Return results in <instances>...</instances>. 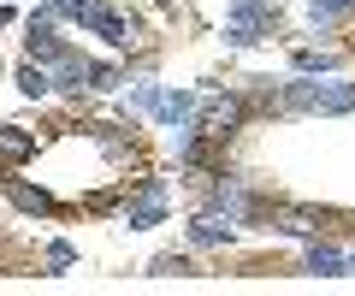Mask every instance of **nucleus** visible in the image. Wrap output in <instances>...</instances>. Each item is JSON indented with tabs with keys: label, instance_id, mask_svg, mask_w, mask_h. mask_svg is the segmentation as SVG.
<instances>
[{
	"label": "nucleus",
	"instance_id": "nucleus-9",
	"mask_svg": "<svg viewBox=\"0 0 355 296\" xmlns=\"http://www.w3.org/2000/svg\"><path fill=\"white\" fill-rule=\"evenodd\" d=\"M160 219H166V202H160V178H142V195L130 202V225L142 232V225H160Z\"/></svg>",
	"mask_w": 355,
	"mask_h": 296
},
{
	"label": "nucleus",
	"instance_id": "nucleus-3",
	"mask_svg": "<svg viewBox=\"0 0 355 296\" xmlns=\"http://www.w3.org/2000/svg\"><path fill=\"white\" fill-rule=\"evenodd\" d=\"M272 24H279V18L266 12L261 0H231V24H225V42H231V48H254L261 36H272Z\"/></svg>",
	"mask_w": 355,
	"mask_h": 296
},
{
	"label": "nucleus",
	"instance_id": "nucleus-15",
	"mask_svg": "<svg viewBox=\"0 0 355 296\" xmlns=\"http://www.w3.org/2000/svg\"><path fill=\"white\" fill-rule=\"evenodd\" d=\"M331 65H338V53H314V48L296 53V71H302V78H314V71H331Z\"/></svg>",
	"mask_w": 355,
	"mask_h": 296
},
{
	"label": "nucleus",
	"instance_id": "nucleus-10",
	"mask_svg": "<svg viewBox=\"0 0 355 296\" xmlns=\"http://www.w3.org/2000/svg\"><path fill=\"white\" fill-rule=\"evenodd\" d=\"M308 272H320V279H338V272H349V255H343L338 243H308Z\"/></svg>",
	"mask_w": 355,
	"mask_h": 296
},
{
	"label": "nucleus",
	"instance_id": "nucleus-19",
	"mask_svg": "<svg viewBox=\"0 0 355 296\" xmlns=\"http://www.w3.org/2000/svg\"><path fill=\"white\" fill-rule=\"evenodd\" d=\"M6 24H12V6H0V30H6Z\"/></svg>",
	"mask_w": 355,
	"mask_h": 296
},
{
	"label": "nucleus",
	"instance_id": "nucleus-14",
	"mask_svg": "<svg viewBox=\"0 0 355 296\" xmlns=\"http://www.w3.org/2000/svg\"><path fill=\"white\" fill-rule=\"evenodd\" d=\"M308 12H314V24H338V18L355 12V0H314Z\"/></svg>",
	"mask_w": 355,
	"mask_h": 296
},
{
	"label": "nucleus",
	"instance_id": "nucleus-11",
	"mask_svg": "<svg viewBox=\"0 0 355 296\" xmlns=\"http://www.w3.org/2000/svg\"><path fill=\"white\" fill-rule=\"evenodd\" d=\"M320 225H326V214H314V207H279V232L291 237H314Z\"/></svg>",
	"mask_w": 355,
	"mask_h": 296
},
{
	"label": "nucleus",
	"instance_id": "nucleus-4",
	"mask_svg": "<svg viewBox=\"0 0 355 296\" xmlns=\"http://www.w3.org/2000/svg\"><path fill=\"white\" fill-rule=\"evenodd\" d=\"M24 48H30V60H36V65H53L60 53H71V48H65V36L53 30V6H36V12H30Z\"/></svg>",
	"mask_w": 355,
	"mask_h": 296
},
{
	"label": "nucleus",
	"instance_id": "nucleus-20",
	"mask_svg": "<svg viewBox=\"0 0 355 296\" xmlns=\"http://www.w3.org/2000/svg\"><path fill=\"white\" fill-rule=\"evenodd\" d=\"M349 36H355V24H349ZM349 48H355V42H349Z\"/></svg>",
	"mask_w": 355,
	"mask_h": 296
},
{
	"label": "nucleus",
	"instance_id": "nucleus-12",
	"mask_svg": "<svg viewBox=\"0 0 355 296\" xmlns=\"http://www.w3.org/2000/svg\"><path fill=\"white\" fill-rule=\"evenodd\" d=\"M18 89H24L30 101H42V95L53 89V78H48V65H36V60H24V65H18Z\"/></svg>",
	"mask_w": 355,
	"mask_h": 296
},
{
	"label": "nucleus",
	"instance_id": "nucleus-1",
	"mask_svg": "<svg viewBox=\"0 0 355 296\" xmlns=\"http://www.w3.org/2000/svg\"><path fill=\"white\" fill-rule=\"evenodd\" d=\"M284 107H302V113H355V83H291Z\"/></svg>",
	"mask_w": 355,
	"mask_h": 296
},
{
	"label": "nucleus",
	"instance_id": "nucleus-5",
	"mask_svg": "<svg viewBox=\"0 0 355 296\" xmlns=\"http://www.w3.org/2000/svg\"><path fill=\"white\" fill-rule=\"evenodd\" d=\"M48 148V130H24V125H0V166H18V160H36Z\"/></svg>",
	"mask_w": 355,
	"mask_h": 296
},
{
	"label": "nucleus",
	"instance_id": "nucleus-17",
	"mask_svg": "<svg viewBox=\"0 0 355 296\" xmlns=\"http://www.w3.org/2000/svg\"><path fill=\"white\" fill-rule=\"evenodd\" d=\"M71 261H77V249H71V243H48L42 267H48V272H60V267H71Z\"/></svg>",
	"mask_w": 355,
	"mask_h": 296
},
{
	"label": "nucleus",
	"instance_id": "nucleus-16",
	"mask_svg": "<svg viewBox=\"0 0 355 296\" xmlns=\"http://www.w3.org/2000/svg\"><path fill=\"white\" fill-rule=\"evenodd\" d=\"M119 83H125L119 65H89V89H119Z\"/></svg>",
	"mask_w": 355,
	"mask_h": 296
},
{
	"label": "nucleus",
	"instance_id": "nucleus-8",
	"mask_svg": "<svg viewBox=\"0 0 355 296\" xmlns=\"http://www.w3.org/2000/svg\"><path fill=\"white\" fill-rule=\"evenodd\" d=\"M0 190L12 195V207H24V214H60V202H53L42 184H24V178H0Z\"/></svg>",
	"mask_w": 355,
	"mask_h": 296
},
{
	"label": "nucleus",
	"instance_id": "nucleus-2",
	"mask_svg": "<svg viewBox=\"0 0 355 296\" xmlns=\"http://www.w3.org/2000/svg\"><path fill=\"white\" fill-rule=\"evenodd\" d=\"M243 119H249V107H243L237 95H207V101H202V119H196V130H202L207 142H231Z\"/></svg>",
	"mask_w": 355,
	"mask_h": 296
},
{
	"label": "nucleus",
	"instance_id": "nucleus-13",
	"mask_svg": "<svg viewBox=\"0 0 355 296\" xmlns=\"http://www.w3.org/2000/svg\"><path fill=\"white\" fill-rule=\"evenodd\" d=\"M196 107H202L196 95H184V89H178V95H160V101H154V113H160L166 125H184V119H190Z\"/></svg>",
	"mask_w": 355,
	"mask_h": 296
},
{
	"label": "nucleus",
	"instance_id": "nucleus-7",
	"mask_svg": "<svg viewBox=\"0 0 355 296\" xmlns=\"http://www.w3.org/2000/svg\"><path fill=\"white\" fill-rule=\"evenodd\" d=\"M89 65H95V60H83V53H60V60L48 65L53 89H71V95H83V89H89Z\"/></svg>",
	"mask_w": 355,
	"mask_h": 296
},
{
	"label": "nucleus",
	"instance_id": "nucleus-18",
	"mask_svg": "<svg viewBox=\"0 0 355 296\" xmlns=\"http://www.w3.org/2000/svg\"><path fill=\"white\" fill-rule=\"evenodd\" d=\"M154 272H160V279H172V272H196V267H190L184 255H160V261H154Z\"/></svg>",
	"mask_w": 355,
	"mask_h": 296
},
{
	"label": "nucleus",
	"instance_id": "nucleus-6",
	"mask_svg": "<svg viewBox=\"0 0 355 296\" xmlns=\"http://www.w3.org/2000/svg\"><path fill=\"white\" fill-rule=\"evenodd\" d=\"M231 232H237V219H231V214H202V219H190V243H196V249H225Z\"/></svg>",
	"mask_w": 355,
	"mask_h": 296
}]
</instances>
